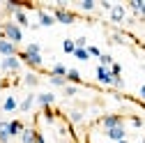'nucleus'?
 I'll return each instance as SVG.
<instances>
[{
	"label": "nucleus",
	"mask_w": 145,
	"mask_h": 143,
	"mask_svg": "<svg viewBox=\"0 0 145 143\" xmlns=\"http://www.w3.org/2000/svg\"><path fill=\"white\" fill-rule=\"evenodd\" d=\"M111 85H113V88H118V90H122V88H124V79H122V76H115Z\"/></svg>",
	"instance_id": "473e14b6"
},
{
	"label": "nucleus",
	"mask_w": 145,
	"mask_h": 143,
	"mask_svg": "<svg viewBox=\"0 0 145 143\" xmlns=\"http://www.w3.org/2000/svg\"><path fill=\"white\" fill-rule=\"evenodd\" d=\"M108 69H111V74H113V79H115V76H122V65H120V62H113V65L108 67Z\"/></svg>",
	"instance_id": "bb28decb"
},
{
	"label": "nucleus",
	"mask_w": 145,
	"mask_h": 143,
	"mask_svg": "<svg viewBox=\"0 0 145 143\" xmlns=\"http://www.w3.org/2000/svg\"><path fill=\"white\" fill-rule=\"evenodd\" d=\"M0 30H3V35H0V37H3V39H7V42H12V44H16V46H19V44L23 42V30H21L19 26H16L12 19L3 21Z\"/></svg>",
	"instance_id": "f257e3e1"
},
{
	"label": "nucleus",
	"mask_w": 145,
	"mask_h": 143,
	"mask_svg": "<svg viewBox=\"0 0 145 143\" xmlns=\"http://www.w3.org/2000/svg\"><path fill=\"white\" fill-rule=\"evenodd\" d=\"M48 83L56 85V88H65L67 85V79H62V76H48Z\"/></svg>",
	"instance_id": "a878e982"
},
{
	"label": "nucleus",
	"mask_w": 145,
	"mask_h": 143,
	"mask_svg": "<svg viewBox=\"0 0 145 143\" xmlns=\"http://www.w3.org/2000/svg\"><path fill=\"white\" fill-rule=\"evenodd\" d=\"M69 120L74 122V125H81V122L85 120V113H83L81 109H74V111H69Z\"/></svg>",
	"instance_id": "aec40b11"
},
{
	"label": "nucleus",
	"mask_w": 145,
	"mask_h": 143,
	"mask_svg": "<svg viewBox=\"0 0 145 143\" xmlns=\"http://www.w3.org/2000/svg\"><path fill=\"white\" fill-rule=\"evenodd\" d=\"M129 120H131V125H134L136 129H140V127H145V122H143V118H138V115H131Z\"/></svg>",
	"instance_id": "c85d7f7f"
},
{
	"label": "nucleus",
	"mask_w": 145,
	"mask_h": 143,
	"mask_svg": "<svg viewBox=\"0 0 145 143\" xmlns=\"http://www.w3.org/2000/svg\"><path fill=\"white\" fill-rule=\"evenodd\" d=\"M124 23H127V26H134V23H136V16H134V14H131V16H127V21H124Z\"/></svg>",
	"instance_id": "4c0bfd02"
},
{
	"label": "nucleus",
	"mask_w": 145,
	"mask_h": 143,
	"mask_svg": "<svg viewBox=\"0 0 145 143\" xmlns=\"http://www.w3.org/2000/svg\"><path fill=\"white\" fill-rule=\"evenodd\" d=\"M19 60L25 62L30 69H39L44 65V58H42V53H28V51H21L19 53Z\"/></svg>",
	"instance_id": "f03ea898"
},
{
	"label": "nucleus",
	"mask_w": 145,
	"mask_h": 143,
	"mask_svg": "<svg viewBox=\"0 0 145 143\" xmlns=\"http://www.w3.org/2000/svg\"><path fill=\"white\" fill-rule=\"evenodd\" d=\"M3 111H7V113H12V111H19V102H16V97H5V102H3Z\"/></svg>",
	"instance_id": "2eb2a0df"
},
{
	"label": "nucleus",
	"mask_w": 145,
	"mask_h": 143,
	"mask_svg": "<svg viewBox=\"0 0 145 143\" xmlns=\"http://www.w3.org/2000/svg\"><path fill=\"white\" fill-rule=\"evenodd\" d=\"M118 143H129V141H127V138H124V141H118Z\"/></svg>",
	"instance_id": "ea45409f"
},
{
	"label": "nucleus",
	"mask_w": 145,
	"mask_h": 143,
	"mask_svg": "<svg viewBox=\"0 0 145 143\" xmlns=\"http://www.w3.org/2000/svg\"><path fill=\"white\" fill-rule=\"evenodd\" d=\"M35 143H46V138H44L42 132H35Z\"/></svg>",
	"instance_id": "c9c22d12"
},
{
	"label": "nucleus",
	"mask_w": 145,
	"mask_h": 143,
	"mask_svg": "<svg viewBox=\"0 0 145 143\" xmlns=\"http://www.w3.org/2000/svg\"><path fill=\"white\" fill-rule=\"evenodd\" d=\"M88 53H90V58H99L101 56V51L97 46H92V44H88Z\"/></svg>",
	"instance_id": "7c9ffc66"
},
{
	"label": "nucleus",
	"mask_w": 145,
	"mask_h": 143,
	"mask_svg": "<svg viewBox=\"0 0 145 143\" xmlns=\"http://www.w3.org/2000/svg\"><path fill=\"white\" fill-rule=\"evenodd\" d=\"M12 56H19V49H16V44L7 42L0 37V58H12Z\"/></svg>",
	"instance_id": "1a4fd4ad"
},
{
	"label": "nucleus",
	"mask_w": 145,
	"mask_h": 143,
	"mask_svg": "<svg viewBox=\"0 0 145 143\" xmlns=\"http://www.w3.org/2000/svg\"><path fill=\"white\" fill-rule=\"evenodd\" d=\"M138 97H140V102H145V83L138 88Z\"/></svg>",
	"instance_id": "e433bc0d"
},
{
	"label": "nucleus",
	"mask_w": 145,
	"mask_h": 143,
	"mask_svg": "<svg viewBox=\"0 0 145 143\" xmlns=\"http://www.w3.org/2000/svg\"><path fill=\"white\" fill-rule=\"evenodd\" d=\"M12 136H9V122H0V143H9Z\"/></svg>",
	"instance_id": "a211bd4d"
},
{
	"label": "nucleus",
	"mask_w": 145,
	"mask_h": 143,
	"mask_svg": "<svg viewBox=\"0 0 145 143\" xmlns=\"http://www.w3.org/2000/svg\"><path fill=\"white\" fill-rule=\"evenodd\" d=\"M99 125L104 127V132H106V129H113V127H118V125H124V115H120V113H108V115H104V118L99 120Z\"/></svg>",
	"instance_id": "20e7f679"
},
{
	"label": "nucleus",
	"mask_w": 145,
	"mask_h": 143,
	"mask_svg": "<svg viewBox=\"0 0 145 143\" xmlns=\"http://www.w3.org/2000/svg\"><path fill=\"white\" fill-rule=\"evenodd\" d=\"M108 21L113 26H122L127 21V5H113V9L108 12Z\"/></svg>",
	"instance_id": "7ed1b4c3"
},
{
	"label": "nucleus",
	"mask_w": 145,
	"mask_h": 143,
	"mask_svg": "<svg viewBox=\"0 0 145 143\" xmlns=\"http://www.w3.org/2000/svg\"><path fill=\"white\" fill-rule=\"evenodd\" d=\"M25 51H28V53H42V46H39L37 42H30V44L25 46Z\"/></svg>",
	"instance_id": "cd10ccee"
},
{
	"label": "nucleus",
	"mask_w": 145,
	"mask_h": 143,
	"mask_svg": "<svg viewBox=\"0 0 145 143\" xmlns=\"http://www.w3.org/2000/svg\"><path fill=\"white\" fill-rule=\"evenodd\" d=\"M78 7H81V12H95L97 9V3H95V0H81Z\"/></svg>",
	"instance_id": "412c9836"
},
{
	"label": "nucleus",
	"mask_w": 145,
	"mask_h": 143,
	"mask_svg": "<svg viewBox=\"0 0 145 143\" xmlns=\"http://www.w3.org/2000/svg\"><path fill=\"white\" fill-rule=\"evenodd\" d=\"M62 51L67 53V56H74V51H76V44H74V39H65V42H62Z\"/></svg>",
	"instance_id": "4be33fe9"
},
{
	"label": "nucleus",
	"mask_w": 145,
	"mask_h": 143,
	"mask_svg": "<svg viewBox=\"0 0 145 143\" xmlns=\"http://www.w3.org/2000/svg\"><path fill=\"white\" fill-rule=\"evenodd\" d=\"M74 58L81 60V62H88V60H90V53H88V49H76V51H74Z\"/></svg>",
	"instance_id": "5701e85b"
},
{
	"label": "nucleus",
	"mask_w": 145,
	"mask_h": 143,
	"mask_svg": "<svg viewBox=\"0 0 145 143\" xmlns=\"http://www.w3.org/2000/svg\"><path fill=\"white\" fill-rule=\"evenodd\" d=\"M106 143H111V141H106Z\"/></svg>",
	"instance_id": "79ce46f5"
},
{
	"label": "nucleus",
	"mask_w": 145,
	"mask_h": 143,
	"mask_svg": "<svg viewBox=\"0 0 145 143\" xmlns=\"http://www.w3.org/2000/svg\"><path fill=\"white\" fill-rule=\"evenodd\" d=\"M124 37H127V35H120V32H115L111 39H113V44H127V39H124Z\"/></svg>",
	"instance_id": "2f4dec72"
},
{
	"label": "nucleus",
	"mask_w": 145,
	"mask_h": 143,
	"mask_svg": "<svg viewBox=\"0 0 145 143\" xmlns=\"http://www.w3.org/2000/svg\"><path fill=\"white\" fill-rule=\"evenodd\" d=\"M115 60H113V56H111V53H101V56H99V65L101 67H111Z\"/></svg>",
	"instance_id": "393cba45"
},
{
	"label": "nucleus",
	"mask_w": 145,
	"mask_h": 143,
	"mask_svg": "<svg viewBox=\"0 0 145 143\" xmlns=\"http://www.w3.org/2000/svg\"><path fill=\"white\" fill-rule=\"evenodd\" d=\"M35 132L37 129H32V127H25L19 136V143H35Z\"/></svg>",
	"instance_id": "dca6fc26"
},
{
	"label": "nucleus",
	"mask_w": 145,
	"mask_h": 143,
	"mask_svg": "<svg viewBox=\"0 0 145 143\" xmlns=\"http://www.w3.org/2000/svg\"><path fill=\"white\" fill-rule=\"evenodd\" d=\"M23 83H25L28 88H35V85H39V76L35 74V72H28V74L23 76Z\"/></svg>",
	"instance_id": "6ab92c4d"
},
{
	"label": "nucleus",
	"mask_w": 145,
	"mask_h": 143,
	"mask_svg": "<svg viewBox=\"0 0 145 143\" xmlns=\"http://www.w3.org/2000/svg\"><path fill=\"white\" fill-rule=\"evenodd\" d=\"M74 44H76V49H88V39L85 37H76Z\"/></svg>",
	"instance_id": "72a5a7b5"
},
{
	"label": "nucleus",
	"mask_w": 145,
	"mask_h": 143,
	"mask_svg": "<svg viewBox=\"0 0 145 143\" xmlns=\"http://www.w3.org/2000/svg\"><path fill=\"white\" fill-rule=\"evenodd\" d=\"M21 60L19 56H12V58H3V72H9V74H19L21 72Z\"/></svg>",
	"instance_id": "423d86ee"
},
{
	"label": "nucleus",
	"mask_w": 145,
	"mask_h": 143,
	"mask_svg": "<svg viewBox=\"0 0 145 143\" xmlns=\"http://www.w3.org/2000/svg\"><path fill=\"white\" fill-rule=\"evenodd\" d=\"M106 138L111 141V143L124 141V138H127V129H124V125H118V127H113V129H106Z\"/></svg>",
	"instance_id": "6e6552de"
},
{
	"label": "nucleus",
	"mask_w": 145,
	"mask_h": 143,
	"mask_svg": "<svg viewBox=\"0 0 145 143\" xmlns=\"http://www.w3.org/2000/svg\"><path fill=\"white\" fill-rule=\"evenodd\" d=\"M62 92H65V97H76V95H78V85H71V83H67V85L62 88Z\"/></svg>",
	"instance_id": "b1692460"
},
{
	"label": "nucleus",
	"mask_w": 145,
	"mask_h": 143,
	"mask_svg": "<svg viewBox=\"0 0 145 143\" xmlns=\"http://www.w3.org/2000/svg\"><path fill=\"white\" fill-rule=\"evenodd\" d=\"M53 102H56V95H53V92H39L37 99H35V104H39L42 109H48Z\"/></svg>",
	"instance_id": "9b49d317"
},
{
	"label": "nucleus",
	"mask_w": 145,
	"mask_h": 143,
	"mask_svg": "<svg viewBox=\"0 0 145 143\" xmlns=\"http://www.w3.org/2000/svg\"><path fill=\"white\" fill-rule=\"evenodd\" d=\"M35 99H37V95H32V92L25 95V99L19 102V111H21V113H30V111H32V106H35Z\"/></svg>",
	"instance_id": "f8f14e48"
},
{
	"label": "nucleus",
	"mask_w": 145,
	"mask_h": 143,
	"mask_svg": "<svg viewBox=\"0 0 145 143\" xmlns=\"http://www.w3.org/2000/svg\"><path fill=\"white\" fill-rule=\"evenodd\" d=\"M37 23H39V28H51V26H56V19H53V14L51 12H46L44 7H37Z\"/></svg>",
	"instance_id": "0eeeda50"
},
{
	"label": "nucleus",
	"mask_w": 145,
	"mask_h": 143,
	"mask_svg": "<svg viewBox=\"0 0 145 143\" xmlns=\"http://www.w3.org/2000/svg\"><path fill=\"white\" fill-rule=\"evenodd\" d=\"M48 76H67V67L62 65V62H56V65H53L51 67V72H48Z\"/></svg>",
	"instance_id": "f3484780"
},
{
	"label": "nucleus",
	"mask_w": 145,
	"mask_h": 143,
	"mask_svg": "<svg viewBox=\"0 0 145 143\" xmlns=\"http://www.w3.org/2000/svg\"><path fill=\"white\" fill-rule=\"evenodd\" d=\"M138 19H145V0H143V5H140V14H138Z\"/></svg>",
	"instance_id": "58836bf2"
},
{
	"label": "nucleus",
	"mask_w": 145,
	"mask_h": 143,
	"mask_svg": "<svg viewBox=\"0 0 145 143\" xmlns=\"http://www.w3.org/2000/svg\"><path fill=\"white\" fill-rule=\"evenodd\" d=\"M42 115H44V120H46V122H53V120H56V113L51 111V106H48V109H44V113H42Z\"/></svg>",
	"instance_id": "c756f323"
},
{
	"label": "nucleus",
	"mask_w": 145,
	"mask_h": 143,
	"mask_svg": "<svg viewBox=\"0 0 145 143\" xmlns=\"http://www.w3.org/2000/svg\"><path fill=\"white\" fill-rule=\"evenodd\" d=\"M58 143H67V141H58Z\"/></svg>",
	"instance_id": "a19ab883"
},
{
	"label": "nucleus",
	"mask_w": 145,
	"mask_h": 143,
	"mask_svg": "<svg viewBox=\"0 0 145 143\" xmlns=\"http://www.w3.org/2000/svg\"><path fill=\"white\" fill-rule=\"evenodd\" d=\"M12 21H14L16 26H19L21 30H23V28H30V19H28V14H25V9H19V12H16V14L12 16Z\"/></svg>",
	"instance_id": "9d476101"
},
{
	"label": "nucleus",
	"mask_w": 145,
	"mask_h": 143,
	"mask_svg": "<svg viewBox=\"0 0 145 143\" xmlns=\"http://www.w3.org/2000/svg\"><path fill=\"white\" fill-rule=\"evenodd\" d=\"M25 129V125L21 122V120H9V136L14 138V136H21V132Z\"/></svg>",
	"instance_id": "4468645a"
},
{
	"label": "nucleus",
	"mask_w": 145,
	"mask_h": 143,
	"mask_svg": "<svg viewBox=\"0 0 145 143\" xmlns=\"http://www.w3.org/2000/svg\"><path fill=\"white\" fill-rule=\"evenodd\" d=\"M95 79H97L99 85H111V83H113L111 69H108V67H101V65H97V69H95Z\"/></svg>",
	"instance_id": "39448f33"
},
{
	"label": "nucleus",
	"mask_w": 145,
	"mask_h": 143,
	"mask_svg": "<svg viewBox=\"0 0 145 143\" xmlns=\"http://www.w3.org/2000/svg\"><path fill=\"white\" fill-rule=\"evenodd\" d=\"M143 143H145V138H143Z\"/></svg>",
	"instance_id": "37998d69"
},
{
	"label": "nucleus",
	"mask_w": 145,
	"mask_h": 143,
	"mask_svg": "<svg viewBox=\"0 0 145 143\" xmlns=\"http://www.w3.org/2000/svg\"><path fill=\"white\" fill-rule=\"evenodd\" d=\"M99 7H101V9H106V12H111V9H113V3H108V0H101Z\"/></svg>",
	"instance_id": "f704fd0d"
},
{
	"label": "nucleus",
	"mask_w": 145,
	"mask_h": 143,
	"mask_svg": "<svg viewBox=\"0 0 145 143\" xmlns=\"http://www.w3.org/2000/svg\"><path fill=\"white\" fill-rule=\"evenodd\" d=\"M67 83H71V85H81L83 83V76H81V72L78 69H67Z\"/></svg>",
	"instance_id": "ddd939ff"
}]
</instances>
